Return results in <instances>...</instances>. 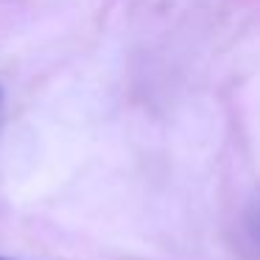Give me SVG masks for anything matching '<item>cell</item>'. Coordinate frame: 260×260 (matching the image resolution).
I'll return each mask as SVG.
<instances>
[{
  "mask_svg": "<svg viewBox=\"0 0 260 260\" xmlns=\"http://www.w3.org/2000/svg\"><path fill=\"white\" fill-rule=\"evenodd\" d=\"M254 235L260 238V213H257V218H254Z\"/></svg>",
  "mask_w": 260,
  "mask_h": 260,
  "instance_id": "6da1fadb",
  "label": "cell"
},
{
  "mask_svg": "<svg viewBox=\"0 0 260 260\" xmlns=\"http://www.w3.org/2000/svg\"><path fill=\"white\" fill-rule=\"evenodd\" d=\"M0 118H3V90H0Z\"/></svg>",
  "mask_w": 260,
  "mask_h": 260,
  "instance_id": "7a4b0ae2",
  "label": "cell"
},
{
  "mask_svg": "<svg viewBox=\"0 0 260 260\" xmlns=\"http://www.w3.org/2000/svg\"><path fill=\"white\" fill-rule=\"evenodd\" d=\"M0 260H6V257H0Z\"/></svg>",
  "mask_w": 260,
  "mask_h": 260,
  "instance_id": "3957f363",
  "label": "cell"
}]
</instances>
